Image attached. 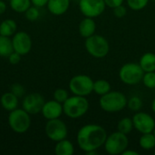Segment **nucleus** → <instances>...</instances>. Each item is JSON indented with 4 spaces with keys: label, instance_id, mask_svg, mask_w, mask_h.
Returning a JSON list of instances; mask_svg holds the SVG:
<instances>
[{
    "label": "nucleus",
    "instance_id": "obj_35",
    "mask_svg": "<svg viewBox=\"0 0 155 155\" xmlns=\"http://www.w3.org/2000/svg\"><path fill=\"white\" fill-rule=\"evenodd\" d=\"M49 0H31V3L33 5L37 7H43L47 5Z\"/></svg>",
    "mask_w": 155,
    "mask_h": 155
},
{
    "label": "nucleus",
    "instance_id": "obj_11",
    "mask_svg": "<svg viewBox=\"0 0 155 155\" xmlns=\"http://www.w3.org/2000/svg\"><path fill=\"white\" fill-rule=\"evenodd\" d=\"M134 127L141 134L153 133L155 129V120L153 117L144 112H136L133 116Z\"/></svg>",
    "mask_w": 155,
    "mask_h": 155
},
{
    "label": "nucleus",
    "instance_id": "obj_30",
    "mask_svg": "<svg viewBox=\"0 0 155 155\" xmlns=\"http://www.w3.org/2000/svg\"><path fill=\"white\" fill-rule=\"evenodd\" d=\"M25 17L27 20L29 21H35L39 18L40 16V11H39V7L35 6V5H31L25 12Z\"/></svg>",
    "mask_w": 155,
    "mask_h": 155
},
{
    "label": "nucleus",
    "instance_id": "obj_10",
    "mask_svg": "<svg viewBox=\"0 0 155 155\" xmlns=\"http://www.w3.org/2000/svg\"><path fill=\"white\" fill-rule=\"evenodd\" d=\"M104 0H80L79 10L85 17L95 18L100 16L105 10Z\"/></svg>",
    "mask_w": 155,
    "mask_h": 155
},
{
    "label": "nucleus",
    "instance_id": "obj_14",
    "mask_svg": "<svg viewBox=\"0 0 155 155\" xmlns=\"http://www.w3.org/2000/svg\"><path fill=\"white\" fill-rule=\"evenodd\" d=\"M41 113L46 120L60 118V116L64 114L63 104H61L55 100H51V101L45 102Z\"/></svg>",
    "mask_w": 155,
    "mask_h": 155
},
{
    "label": "nucleus",
    "instance_id": "obj_19",
    "mask_svg": "<svg viewBox=\"0 0 155 155\" xmlns=\"http://www.w3.org/2000/svg\"><path fill=\"white\" fill-rule=\"evenodd\" d=\"M74 153V144L69 140H66V138L56 142V144L54 146V153L56 155H73Z\"/></svg>",
    "mask_w": 155,
    "mask_h": 155
},
{
    "label": "nucleus",
    "instance_id": "obj_27",
    "mask_svg": "<svg viewBox=\"0 0 155 155\" xmlns=\"http://www.w3.org/2000/svg\"><path fill=\"white\" fill-rule=\"evenodd\" d=\"M150 0H126L128 6L134 11H140L145 8Z\"/></svg>",
    "mask_w": 155,
    "mask_h": 155
},
{
    "label": "nucleus",
    "instance_id": "obj_9",
    "mask_svg": "<svg viewBox=\"0 0 155 155\" xmlns=\"http://www.w3.org/2000/svg\"><path fill=\"white\" fill-rule=\"evenodd\" d=\"M45 134L50 140L56 143L67 137L68 129L64 122L59 118L47 120L45 124Z\"/></svg>",
    "mask_w": 155,
    "mask_h": 155
},
{
    "label": "nucleus",
    "instance_id": "obj_33",
    "mask_svg": "<svg viewBox=\"0 0 155 155\" xmlns=\"http://www.w3.org/2000/svg\"><path fill=\"white\" fill-rule=\"evenodd\" d=\"M21 57H22V55L21 54H19L18 53H16V52H13L7 58H8V60H9V63L11 64H17L19 62H20V60H21Z\"/></svg>",
    "mask_w": 155,
    "mask_h": 155
},
{
    "label": "nucleus",
    "instance_id": "obj_12",
    "mask_svg": "<svg viewBox=\"0 0 155 155\" xmlns=\"http://www.w3.org/2000/svg\"><path fill=\"white\" fill-rule=\"evenodd\" d=\"M45 101L44 96L38 93H31L24 97L22 106L29 114H37L41 113Z\"/></svg>",
    "mask_w": 155,
    "mask_h": 155
},
{
    "label": "nucleus",
    "instance_id": "obj_40",
    "mask_svg": "<svg viewBox=\"0 0 155 155\" xmlns=\"http://www.w3.org/2000/svg\"><path fill=\"white\" fill-rule=\"evenodd\" d=\"M152 1H155V0H152Z\"/></svg>",
    "mask_w": 155,
    "mask_h": 155
},
{
    "label": "nucleus",
    "instance_id": "obj_26",
    "mask_svg": "<svg viewBox=\"0 0 155 155\" xmlns=\"http://www.w3.org/2000/svg\"><path fill=\"white\" fill-rule=\"evenodd\" d=\"M127 107L133 112H139L143 107V101L139 96H133L127 101Z\"/></svg>",
    "mask_w": 155,
    "mask_h": 155
},
{
    "label": "nucleus",
    "instance_id": "obj_21",
    "mask_svg": "<svg viewBox=\"0 0 155 155\" xmlns=\"http://www.w3.org/2000/svg\"><path fill=\"white\" fill-rule=\"evenodd\" d=\"M14 52L12 38L0 35V56L8 57Z\"/></svg>",
    "mask_w": 155,
    "mask_h": 155
},
{
    "label": "nucleus",
    "instance_id": "obj_4",
    "mask_svg": "<svg viewBox=\"0 0 155 155\" xmlns=\"http://www.w3.org/2000/svg\"><path fill=\"white\" fill-rule=\"evenodd\" d=\"M84 46L87 53L94 58H104L110 51V45L107 39L104 36L96 34L85 38Z\"/></svg>",
    "mask_w": 155,
    "mask_h": 155
},
{
    "label": "nucleus",
    "instance_id": "obj_18",
    "mask_svg": "<svg viewBox=\"0 0 155 155\" xmlns=\"http://www.w3.org/2000/svg\"><path fill=\"white\" fill-rule=\"evenodd\" d=\"M139 64L142 69L146 72H154L155 71V54L152 52H147L143 54L139 61Z\"/></svg>",
    "mask_w": 155,
    "mask_h": 155
},
{
    "label": "nucleus",
    "instance_id": "obj_31",
    "mask_svg": "<svg viewBox=\"0 0 155 155\" xmlns=\"http://www.w3.org/2000/svg\"><path fill=\"white\" fill-rule=\"evenodd\" d=\"M113 11H114V16L117 17V18H123L127 14V9L124 5V4L123 5H120L118 6H115L114 8H113Z\"/></svg>",
    "mask_w": 155,
    "mask_h": 155
},
{
    "label": "nucleus",
    "instance_id": "obj_38",
    "mask_svg": "<svg viewBox=\"0 0 155 155\" xmlns=\"http://www.w3.org/2000/svg\"><path fill=\"white\" fill-rule=\"evenodd\" d=\"M152 110H153V112L155 114V98L153 100V102H152Z\"/></svg>",
    "mask_w": 155,
    "mask_h": 155
},
{
    "label": "nucleus",
    "instance_id": "obj_23",
    "mask_svg": "<svg viewBox=\"0 0 155 155\" xmlns=\"http://www.w3.org/2000/svg\"><path fill=\"white\" fill-rule=\"evenodd\" d=\"M112 90L111 84L104 79H99L94 81V93L102 96Z\"/></svg>",
    "mask_w": 155,
    "mask_h": 155
},
{
    "label": "nucleus",
    "instance_id": "obj_24",
    "mask_svg": "<svg viewBox=\"0 0 155 155\" xmlns=\"http://www.w3.org/2000/svg\"><path fill=\"white\" fill-rule=\"evenodd\" d=\"M134 122L132 118L129 117H124L122 118L118 124H117V131L128 135L129 134L132 133V131L134 130Z\"/></svg>",
    "mask_w": 155,
    "mask_h": 155
},
{
    "label": "nucleus",
    "instance_id": "obj_22",
    "mask_svg": "<svg viewBox=\"0 0 155 155\" xmlns=\"http://www.w3.org/2000/svg\"><path fill=\"white\" fill-rule=\"evenodd\" d=\"M139 144L141 148L146 151L155 148V135L153 133L142 134L139 140Z\"/></svg>",
    "mask_w": 155,
    "mask_h": 155
},
{
    "label": "nucleus",
    "instance_id": "obj_36",
    "mask_svg": "<svg viewBox=\"0 0 155 155\" xmlns=\"http://www.w3.org/2000/svg\"><path fill=\"white\" fill-rule=\"evenodd\" d=\"M7 5L5 4V2L4 0H0V15L4 14L6 11Z\"/></svg>",
    "mask_w": 155,
    "mask_h": 155
},
{
    "label": "nucleus",
    "instance_id": "obj_28",
    "mask_svg": "<svg viewBox=\"0 0 155 155\" xmlns=\"http://www.w3.org/2000/svg\"><path fill=\"white\" fill-rule=\"evenodd\" d=\"M143 85L149 89L155 88V71L154 72H146L143 74L142 80Z\"/></svg>",
    "mask_w": 155,
    "mask_h": 155
},
{
    "label": "nucleus",
    "instance_id": "obj_7",
    "mask_svg": "<svg viewBox=\"0 0 155 155\" xmlns=\"http://www.w3.org/2000/svg\"><path fill=\"white\" fill-rule=\"evenodd\" d=\"M8 124L10 128L16 134L25 133L31 125L30 114L22 109H15L8 115Z\"/></svg>",
    "mask_w": 155,
    "mask_h": 155
},
{
    "label": "nucleus",
    "instance_id": "obj_20",
    "mask_svg": "<svg viewBox=\"0 0 155 155\" xmlns=\"http://www.w3.org/2000/svg\"><path fill=\"white\" fill-rule=\"evenodd\" d=\"M17 30V25L13 19H5L0 24V35L13 36Z\"/></svg>",
    "mask_w": 155,
    "mask_h": 155
},
{
    "label": "nucleus",
    "instance_id": "obj_3",
    "mask_svg": "<svg viewBox=\"0 0 155 155\" xmlns=\"http://www.w3.org/2000/svg\"><path fill=\"white\" fill-rule=\"evenodd\" d=\"M90 104L85 96L73 95L63 104L64 114L72 119H77L84 116L89 110Z\"/></svg>",
    "mask_w": 155,
    "mask_h": 155
},
{
    "label": "nucleus",
    "instance_id": "obj_8",
    "mask_svg": "<svg viewBox=\"0 0 155 155\" xmlns=\"http://www.w3.org/2000/svg\"><path fill=\"white\" fill-rule=\"evenodd\" d=\"M69 90L74 95L87 96L94 92V80L86 74H77L71 78Z\"/></svg>",
    "mask_w": 155,
    "mask_h": 155
},
{
    "label": "nucleus",
    "instance_id": "obj_16",
    "mask_svg": "<svg viewBox=\"0 0 155 155\" xmlns=\"http://www.w3.org/2000/svg\"><path fill=\"white\" fill-rule=\"evenodd\" d=\"M46 6L51 14L62 15L69 9L70 0H49Z\"/></svg>",
    "mask_w": 155,
    "mask_h": 155
},
{
    "label": "nucleus",
    "instance_id": "obj_13",
    "mask_svg": "<svg viewBox=\"0 0 155 155\" xmlns=\"http://www.w3.org/2000/svg\"><path fill=\"white\" fill-rule=\"evenodd\" d=\"M12 42L14 51L22 56L27 54L32 49V39L25 31L16 32L12 37Z\"/></svg>",
    "mask_w": 155,
    "mask_h": 155
},
{
    "label": "nucleus",
    "instance_id": "obj_29",
    "mask_svg": "<svg viewBox=\"0 0 155 155\" xmlns=\"http://www.w3.org/2000/svg\"><path fill=\"white\" fill-rule=\"evenodd\" d=\"M68 97H69V94L64 88H57L54 92V100L61 104H64L68 99Z\"/></svg>",
    "mask_w": 155,
    "mask_h": 155
},
{
    "label": "nucleus",
    "instance_id": "obj_37",
    "mask_svg": "<svg viewBox=\"0 0 155 155\" xmlns=\"http://www.w3.org/2000/svg\"><path fill=\"white\" fill-rule=\"evenodd\" d=\"M139 153H137V152H135V151H134V150H129L128 148L123 153V155H138Z\"/></svg>",
    "mask_w": 155,
    "mask_h": 155
},
{
    "label": "nucleus",
    "instance_id": "obj_15",
    "mask_svg": "<svg viewBox=\"0 0 155 155\" xmlns=\"http://www.w3.org/2000/svg\"><path fill=\"white\" fill-rule=\"evenodd\" d=\"M79 34L82 37L87 38L95 34L96 31V23L94 18L84 17L81 20L78 26Z\"/></svg>",
    "mask_w": 155,
    "mask_h": 155
},
{
    "label": "nucleus",
    "instance_id": "obj_32",
    "mask_svg": "<svg viewBox=\"0 0 155 155\" xmlns=\"http://www.w3.org/2000/svg\"><path fill=\"white\" fill-rule=\"evenodd\" d=\"M10 92H12L14 94H15L19 98V97H22L25 94V88L20 84H14L11 86V91Z\"/></svg>",
    "mask_w": 155,
    "mask_h": 155
},
{
    "label": "nucleus",
    "instance_id": "obj_2",
    "mask_svg": "<svg viewBox=\"0 0 155 155\" xmlns=\"http://www.w3.org/2000/svg\"><path fill=\"white\" fill-rule=\"evenodd\" d=\"M127 101L128 99L124 94L111 90L109 93L100 97L99 105L103 111L114 114L124 110L127 106Z\"/></svg>",
    "mask_w": 155,
    "mask_h": 155
},
{
    "label": "nucleus",
    "instance_id": "obj_1",
    "mask_svg": "<svg viewBox=\"0 0 155 155\" xmlns=\"http://www.w3.org/2000/svg\"><path fill=\"white\" fill-rule=\"evenodd\" d=\"M107 137L105 129L95 124H89L82 126L76 136V141L79 148L85 153L97 151L104 146Z\"/></svg>",
    "mask_w": 155,
    "mask_h": 155
},
{
    "label": "nucleus",
    "instance_id": "obj_39",
    "mask_svg": "<svg viewBox=\"0 0 155 155\" xmlns=\"http://www.w3.org/2000/svg\"><path fill=\"white\" fill-rule=\"evenodd\" d=\"M153 134L155 135V129H154V131H153Z\"/></svg>",
    "mask_w": 155,
    "mask_h": 155
},
{
    "label": "nucleus",
    "instance_id": "obj_34",
    "mask_svg": "<svg viewBox=\"0 0 155 155\" xmlns=\"http://www.w3.org/2000/svg\"><path fill=\"white\" fill-rule=\"evenodd\" d=\"M124 1V0H104V3H105L106 6H108L110 8H114L115 6L123 5Z\"/></svg>",
    "mask_w": 155,
    "mask_h": 155
},
{
    "label": "nucleus",
    "instance_id": "obj_25",
    "mask_svg": "<svg viewBox=\"0 0 155 155\" xmlns=\"http://www.w3.org/2000/svg\"><path fill=\"white\" fill-rule=\"evenodd\" d=\"M10 7L16 13H25L32 5L31 0H10Z\"/></svg>",
    "mask_w": 155,
    "mask_h": 155
},
{
    "label": "nucleus",
    "instance_id": "obj_5",
    "mask_svg": "<svg viewBox=\"0 0 155 155\" xmlns=\"http://www.w3.org/2000/svg\"><path fill=\"white\" fill-rule=\"evenodd\" d=\"M144 71L139 63H126L119 70L120 80L127 85H136L143 80Z\"/></svg>",
    "mask_w": 155,
    "mask_h": 155
},
{
    "label": "nucleus",
    "instance_id": "obj_17",
    "mask_svg": "<svg viewBox=\"0 0 155 155\" xmlns=\"http://www.w3.org/2000/svg\"><path fill=\"white\" fill-rule=\"evenodd\" d=\"M0 104L5 110L11 112L17 108L18 97L15 94H14L12 92L5 93L4 94H2L0 98Z\"/></svg>",
    "mask_w": 155,
    "mask_h": 155
},
{
    "label": "nucleus",
    "instance_id": "obj_41",
    "mask_svg": "<svg viewBox=\"0 0 155 155\" xmlns=\"http://www.w3.org/2000/svg\"><path fill=\"white\" fill-rule=\"evenodd\" d=\"M154 154H155V151H154Z\"/></svg>",
    "mask_w": 155,
    "mask_h": 155
},
{
    "label": "nucleus",
    "instance_id": "obj_6",
    "mask_svg": "<svg viewBox=\"0 0 155 155\" xmlns=\"http://www.w3.org/2000/svg\"><path fill=\"white\" fill-rule=\"evenodd\" d=\"M129 139L126 134L116 131L107 135L105 143L104 144V150L111 155L123 154V153L128 148Z\"/></svg>",
    "mask_w": 155,
    "mask_h": 155
}]
</instances>
